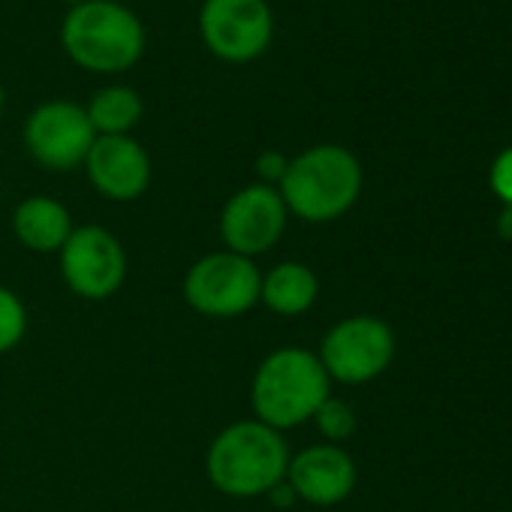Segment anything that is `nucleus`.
I'll use <instances>...</instances> for the list:
<instances>
[{
    "instance_id": "1",
    "label": "nucleus",
    "mask_w": 512,
    "mask_h": 512,
    "mask_svg": "<svg viewBox=\"0 0 512 512\" xmlns=\"http://www.w3.org/2000/svg\"><path fill=\"white\" fill-rule=\"evenodd\" d=\"M287 467V440L260 419L232 422L211 440L205 455L208 482L229 497H266L287 479Z\"/></svg>"
},
{
    "instance_id": "2",
    "label": "nucleus",
    "mask_w": 512,
    "mask_h": 512,
    "mask_svg": "<svg viewBox=\"0 0 512 512\" xmlns=\"http://www.w3.org/2000/svg\"><path fill=\"white\" fill-rule=\"evenodd\" d=\"M145 25L121 0H82L61 22V46L88 73H124L145 55Z\"/></svg>"
},
{
    "instance_id": "3",
    "label": "nucleus",
    "mask_w": 512,
    "mask_h": 512,
    "mask_svg": "<svg viewBox=\"0 0 512 512\" xmlns=\"http://www.w3.org/2000/svg\"><path fill=\"white\" fill-rule=\"evenodd\" d=\"M329 374L317 353L302 347H281L269 353L253 374L250 404L263 425L284 431L296 428L320 410L329 398Z\"/></svg>"
},
{
    "instance_id": "4",
    "label": "nucleus",
    "mask_w": 512,
    "mask_h": 512,
    "mask_svg": "<svg viewBox=\"0 0 512 512\" xmlns=\"http://www.w3.org/2000/svg\"><path fill=\"white\" fill-rule=\"evenodd\" d=\"M278 193L296 217L329 223L356 205L362 193V166L341 145H314L290 160Z\"/></svg>"
},
{
    "instance_id": "5",
    "label": "nucleus",
    "mask_w": 512,
    "mask_h": 512,
    "mask_svg": "<svg viewBox=\"0 0 512 512\" xmlns=\"http://www.w3.org/2000/svg\"><path fill=\"white\" fill-rule=\"evenodd\" d=\"M263 272L253 260L232 250H217L196 260L184 275L187 305L211 320H232L260 302Z\"/></svg>"
},
{
    "instance_id": "6",
    "label": "nucleus",
    "mask_w": 512,
    "mask_h": 512,
    "mask_svg": "<svg viewBox=\"0 0 512 512\" xmlns=\"http://www.w3.org/2000/svg\"><path fill=\"white\" fill-rule=\"evenodd\" d=\"M199 34L214 58L247 64L272 46L275 13L269 0H205L199 10Z\"/></svg>"
},
{
    "instance_id": "7",
    "label": "nucleus",
    "mask_w": 512,
    "mask_h": 512,
    "mask_svg": "<svg viewBox=\"0 0 512 512\" xmlns=\"http://www.w3.org/2000/svg\"><path fill=\"white\" fill-rule=\"evenodd\" d=\"M61 275L79 299H112L127 278L124 244L103 226H76L61 247Z\"/></svg>"
},
{
    "instance_id": "8",
    "label": "nucleus",
    "mask_w": 512,
    "mask_h": 512,
    "mask_svg": "<svg viewBox=\"0 0 512 512\" xmlns=\"http://www.w3.org/2000/svg\"><path fill=\"white\" fill-rule=\"evenodd\" d=\"M395 356L392 329L377 317H347L332 326L320 347V362L329 380L368 383L380 377Z\"/></svg>"
},
{
    "instance_id": "9",
    "label": "nucleus",
    "mask_w": 512,
    "mask_h": 512,
    "mask_svg": "<svg viewBox=\"0 0 512 512\" xmlns=\"http://www.w3.org/2000/svg\"><path fill=\"white\" fill-rule=\"evenodd\" d=\"M94 139L97 133L85 106L73 100H46L25 121V145L31 157L52 172L82 166Z\"/></svg>"
},
{
    "instance_id": "10",
    "label": "nucleus",
    "mask_w": 512,
    "mask_h": 512,
    "mask_svg": "<svg viewBox=\"0 0 512 512\" xmlns=\"http://www.w3.org/2000/svg\"><path fill=\"white\" fill-rule=\"evenodd\" d=\"M287 205L278 187L247 184L235 190L220 211V235L226 250L241 253L247 260L272 250L287 229Z\"/></svg>"
},
{
    "instance_id": "11",
    "label": "nucleus",
    "mask_w": 512,
    "mask_h": 512,
    "mask_svg": "<svg viewBox=\"0 0 512 512\" xmlns=\"http://www.w3.org/2000/svg\"><path fill=\"white\" fill-rule=\"evenodd\" d=\"M85 169L94 190L112 202H133L151 184V157L133 136H97Z\"/></svg>"
},
{
    "instance_id": "12",
    "label": "nucleus",
    "mask_w": 512,
    "mask_h": 512,
    "mask_svg": "<svg viewBox=\"0 0 512 512\" xmlns=\"http://www.w3.org/2000/svg\"><path fill=\"white\" fill-rule=\"evenodd\" d=\"M287 482L299 500L314 506H335L350 497L356 485V464L335 443L308 446L290 458Z\"/></svg>"
},
{
    "instance_id": "13",
    "label": "nucleus",
    "mask_w": 512,
    "mask_h": 512,
    "mask_svg": "<svg viewBox=\"0 0 512 512\" xmlns=\"http://www.w3.org/2000/svg\"><path fill=\"white\" fill-rule=\"evenodd\" d=\"M73 229L70 211L52 196H28L13 214L16 238L34 253H61Z\"/></svg>"
},
{
    "instance_id": "14",
    "label": "nucleus",
    "mask_w": 512,
    "mask_h": 512,
    "mask_svg": "<svg viewBox=\"0 0 512 512\" xmlns=\"http://www.w3.org/2000/svg\"><path fill=\"white\" fill-rule=\"evenodd\" d=\"M317 296L320 281L305 263H278L260 284V302L278 317H302L314 308Z\"/></svg>"
},
{
    "instance_id": "15",
    "label": "nucleus",
    "mask_w": 512,
    "mask_h": 512,
    "mask_svg": "<svg viewBox=\"0 0 512 512\" xmlns=\"http://www.w3.org/2000/svg\"><path fill=\"white\" fill-rule=\"evenodd\" d=\"M85 112L97 136H130V130L142 121L145 103L139 91L127 85H106L91 97Z\"/></svg>"
},
{
    "instance_id": "16",
    "label": "nucleus",
    "mask_w": 512,
    "mask_h": 512,
    "mask_svg": "<svg viewBox=\"0 0 512 512\" xmlns=\"http://www.w3.org/2000/svg\"><path fill=\"white\" fill-rule=\"evenodd\" d=\"M28 335V308L25 302L0 287V353H10L22 344V338Z\"/></svg>"
},
{
    "instance_id": "17",
    "label": "nucleus",
    "mask_w": 512,
    "mask_h": 512,
    "mask_svg": "<svg viewBox=\"0 0 512 512\" xmlns=\"http://www.w3.org/2000/svg\"><path fill=\"white\" fill-rule=\"evenodd\" d=\"M314 422H317L320 434L329 443H335V446L341 440L353 437V431H356V413H353V407L347 401H341V398H332V395L320 404V410L314 413Z\"/></svg>"
},
{
    "instance_id": "18",
    "label": "nucleus",
    "mask_w": 512,
    "mask_h": 512,
    "mask_svg": "<svg viewBox=\"0 0 512 512\" xmlns=\"http://www.w3.org/2000/svg\"><path fill=\"white\" fill-rule=\"evenodd\" d=\"M287 166H290V157L281 154V151H263L256 157V175H260V184H281V178L287 175Z\"/></svg>"
},
{
    "instance_id": "19",
    "label": "nucleus",
    "mask_w": 512,
    "mask_h": 512,
    "mask_svg": "<svg viewBox=\"0 0 512 512\" xmlns=\"http://www.w3.org/2000/svg\"><path fill=\"white\" fill-rule=\"evenodd\" d=\"M491 187L506 202V208H512V148H506L494 160V166H491Z\"/></svg>"
},
{
    "instance_id": "20",
    "label": "nucleus",
    "mask_w": 512,
    "mask_h": 512,
    "mask_svg": "<svg viewBox=\"0 0 512 512\" xmlns=\"http://www.w3.org/2000/svg\"><path fill=\"white\" fill-rule=\"evenodd\" d=\"M266 497H269V500H272L278 509H287V506H293V500H299V497H296V491L290 488V482H287V479H284L281 485H275V488H272Z\"/></svg>"
},
{
    "instance_id": "21",
    "label": "nucleus",
    "mask_w": 512,
    "mask_h": 512,
    "mask_svg": "<svg viewBox=\"0 0 512 512\" xmlns=\"http://www.w3.org/2000/svg\"><path fill=\"white\" fill-rule=\"evenodd\" d=\"M500 235H503V238H512V208H506V214H503V223H500Z\"/></svg>"
},
{
    "instance_id": "22",
    "label": "nucleus",
    "mask_w": 512,
    "mask_h": 512,
    "mask_svg": "<svg viewBox=\"0 0 512 512\" xmlns=\"http://www.w3.org/2000/svg\"><path fill=\"white\" fill-rule=\"evenodd\" d=\"M4 103H7V94H4V85H0V115H4Z\"/></svg>"
},
{
    "instance_id": "23",
    "label": "nucleus",
    "mask_w": 512,
    "mask_h": 512,
    "mask_svg": "<svg viewBox=\"0 0 512 512\" xmlns=\"http://www.w3.org/2000/svg\"><path fill=\"white\" fill-rule=\"evenodd\" d=\"M67 4H70V7H76V4H82V0H67Z\"/></svg>"
}]
</instances>
